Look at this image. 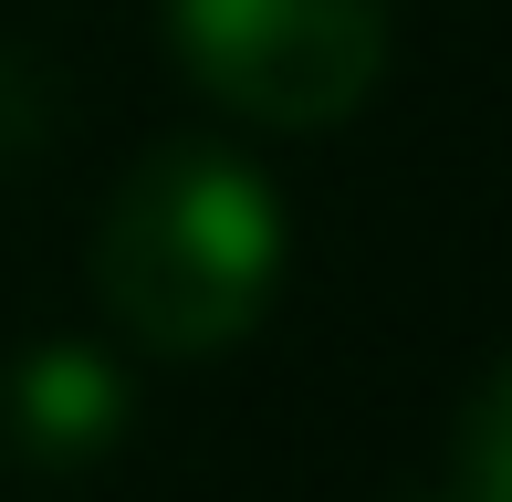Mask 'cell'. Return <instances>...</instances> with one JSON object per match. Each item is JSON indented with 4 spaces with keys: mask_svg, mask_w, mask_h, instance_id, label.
<instances>
[{
    "mask_svg": "<svg viewBox=\"0 0 512 502\" xmlns=\"http://www.w3.org/2000/svg\"><path fill=\"white\" fill-rule=\"evenodd\" d=\"M450 471H460V502H512V356H502V367L471 387Z\"/></svg>",
    "mask_w": 512,
    "mask_h": 502,
    "instance_id": "4",
    "label": "cell"
},
{
    "mask_svg": "<svg viewBox=\"0 0 512 502\" xmlns=\"http://www.w3.org/2000/svg\"><path fill=\"white\" fill-rule=\"evenodd\" d=\"M283 262H293V220L272 178L209 136L147 147L95 220V304L136 356H168V367L241 346L283 293Z\"/></svg>",
    "mask_w": 512,
    "mask_h": 502,
    "instance_id": "1",
    "label": "cell"
},
{
    "mask_svg": "<svg viewBox=\"0 0 512 502\" xmlns=\"http://www.w3.org/2000/svg\"><path fill=\"white\" fill-rule=\"evenodd\" d=\"M168 42L241 126L324 136L387 84V0H168Z\"/></svg>",
    "mask_w": 512,
    "mask_h": 502,
    "instance_id": "2",
    "label": "cell"
},
{
    "mask_svg": "<svg viewBox=\"0 0 512 502\" xmlns=\"http://www.w3.org/2000/svg\"><path fill=\"white\" fill-rule=\"evenodd\" d=\"M126 419H136L126 367H115L105 346H74V335L21 346L11 377H0V440H11L21 461H42V471L105 461V450L126 440Z\"/></svg>",
    "mask_w": 512,
    "mask_h": 502,
    "instance_id": "3",
    "label": "cell"
}]
</instances>
